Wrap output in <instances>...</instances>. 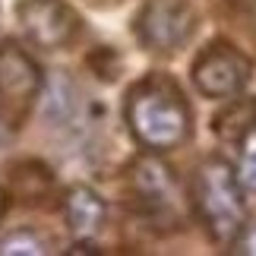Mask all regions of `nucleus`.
<instances>
[{"label": "nucleus", "instance_id": "3", "mask_svg": "<svg viewBox=\"0 0 256 256\" xmlns=\"http://www.w3.org/2000/svg\"><path fill=\"white\" fill-rule=\"evenodd\" d=\"M196 32V10L190 0H146L136 13V38L155 54H171Z\"/></svg>", "mask_w": 256, "mask_h": 256}, {"label": "nucleus", "instance_id": "5", "mask_svg": "<svg viewBox=\"0 0 256 256\" xmlns=\"http://www.w3.org/2000/svg\"><path fill=\"white\" fill-rule=\"evenodd\" d=\"M42 92V70L16 42H0V117L22 120Z\"/></svg>", "mask_w": 256, "mask_h": 256}, {"label": "nucleus", "instance_id": "9", "mask_svg": "<svg viewBox=\"0 0 256 256\" xmlns=\"http://www.w3.org/2000/svg\"><path fill=\"white\" fill-rule=\"evenodd\" d=\"M44 88V114L48 120H51L54 126H70L76 120V114H80L82 108V98H80V88H76V82L70 80V76L64 73H54L48 82H42Z\"/></svg>", "mask_w": 256, "mask_h": 256}, {"label": "nucleus", "instance_id": "4", "mask_svg": "<svg viewBox=\"0 0 256 256\" xmlns=\"http://www.w3.org/2000/svg\"><path fill=\"white\" fill-rule=\"evenodd\" d=\"M16 19L28 42L44 51H60L73 44L82 28L76 10L66 0H19Z\"/></svg>", "mask_w": 256, "mask_h": 256}, {"label": "nucleus", "instance_id": "11", "mask_svg": "<svg viewBox=\"0 0 256 256\" xmlns=\"http://www.w3.org/2000/svg\"><path fill=\"white\" fill-rule=\"evenodd\" d=\"M238 180L244 190L256 193V117L247 124V130L240 133V155H238Z\"/></svg>", "mask_w": 256, "mask_h": 256}, {"label": "nucleus", "instance_id": "13", "mask_svg": "<svg viewBox=\"0 0 256 256\" xmlns=\"http://www.w3.org/2000/svg\"><path fill=\"white\" fill-rule=\"evenodd\" d=\"M95 4H108V0H95ZM111 4H114V0H111Z\"/></svg>", "mask_w": 256, "mask_h": 256}, {"label": "nucleus", "instance_id": "8", "mask_svg": "<svg viewBox=\"0 0 256 256\" xmlns=\"http://www.w3.org/2000/svg\"><path fill=\"white\" fill-rule=\"evenodd\" d=\"M64 215H66V224H70L73 238L76 240H88V238H95V234L102 231L108 209H104V200L95 190H88V186H73V190L66 193V200H64Z\"/></svg>", "mask_w": 256, "mask_h": 256}, {"label": "nucleus", "instance_id": "12", "mask_svg": "<svg viewBox=\"0 0 256 256\" xmlns=\"http://www.w3.org/2000/svg\"><path fill=\"white\" fill-rule=\"evenodd\" d=\"M240 247H244V253H250V256H256V228H250V231H244L240 234Z\"/></svg>", "mask_w": 256, "mask_h": 256}, {"label": "nucleus", "instance_id": "10", "mask_svg": "<svg viewBox=\"0 0 256 256\" xmlns=\"http://www.w3.org/2000/svg\"><path fill=\"white\" fill-rule=\"evenodd\" d=\"M0 253L4 256H42V253H51V244L32 228H19L0 240Z\"/></svg>", "mask_w": 256, "mask_h": 256}, {"label": "nucleus", "instance_id": "6", "mask_svg": "<svg viewBox=\"0 0 256 256\" xmlns=\"http://www.w3.org/2000/svg\"><path fill=\"white\" fill-rule=\"evenodd\" d=\"M193 86L206 98H231L250 80V60L228 42H212L193 60Z\"/></svg>", "mask_w": 256, "mask_h": 256}, {"label": "nucleus", "instance_id": "2", "mask_svg": "<svg viewBox=\"0 0 256 256\" xmlns=\"http://www.w3.org/2000/svg\"><path fill=\"white\" fill-rule=\"evenodd\" d=\"M240 190L244 186L238 180V174L222 158L202 162L200 171H196V180H193L196 215L202 218L212 240L222 244V247H231L244 234V224H247V209H244Z\"/></svg>", "mask_w": 256, "mask_h": 256}, {"label": "nucleus", "instance_id": "7", "mask_svg": "<svg viewBox=\"0 0 256 256\" xmlns=\"http://www.w3.org/2000/svg\"><path fill=\"white\" fill-rule=\"evenodd\" d=\"M133 193L140 200L142 212L155 222H180V209H184V196L180 186H177V177L171 174L168 164H162L152 155H142L136 158L133 171Z\"/></svg>", "mask_w": 256, "mask_h": 256}, {"label": "nucleus", "instance_id": "1", "mask_svg": "<svg viewBox=\"0 0 256 256\" xmlns=\"http://www.w3.org/2000/svg\"><path fill=\"white\" fill-rule=\"evenodd\" d=\"M126 126L136 142L152 152L177 149L190 136V108L177 82L164 73L140 80L126 95Z\"/></svg>", "mask_w": 256, "mask_h": 256}]
</instances>
